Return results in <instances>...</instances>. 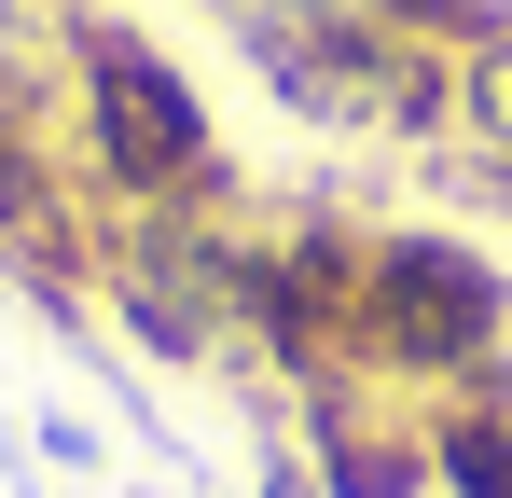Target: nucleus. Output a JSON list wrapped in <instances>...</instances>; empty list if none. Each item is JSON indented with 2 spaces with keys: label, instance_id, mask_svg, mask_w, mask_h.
I'll return each mask as SVG.
<instances>
[{
  "label": "nucleus",
  "instance_id": "0eeeda50",
  "mask_svg": "<svg viewBox=\"0 0 512 498\" xmlns=\"http://www.w3.org/2000/svg\"><path fill=\"white\" fill-rule=\"evenodd\" d=\"M471 125H485V139L512 153V70H471Z\"/></svg>",
  "mask_w": 512,
  "mask_h": 498
},
{
  "label": "nucleus",
  "instance_id": "423d86ee",
  "mask_svg": "<svg viewBox=\"0 0 512 498\" xmlns=\"http://www.w3.org/2000/svg\"><path fill=\"white\" fill-rule=\"evenodd\" d=\"M360 14H402V28H443V42H499V0H360Z\"/></svg>",
  "mask_w": 512,
  "mask_h": 498
},
{
  "label": "nucleus",
  "instance_id": "20e7f679",
  "mask_svg": "<svg viewBox=\"0 0 512 498\" xmlns=\"http://www.w3.org/2000/svg\"><path fill=\"white\" fill-rule=\"evenodd\" d=\"M56 208V180H42V139L14 125V97H0V222H42Z\"/></svg>",
  "mask_w": 512,
  "mask_h": 498
},
{
  "label": "nucleus",
  "instance_id": "39448f33",
  "mask_svg": "<svg viewBox=\"0 0 512 498\" xmlns=\"http://www.w3.org/2000/svg\"><path fill=\"white\" fill-rule=\"evenodd\" d=\"M333 498H416V457H388V443L333 429Z\"/></svg>",
  "mask_w": 512,
  "mask_h": 498
},
{
  "label": "nucleus",
  "instance_id": "6e6552de",
  "mask_svg": "<svg viewBox=\"0 0 512 498\" xmlns=\"http://www.w3.org/2000/svg\"><path fill=\"white\" fill-rule=\"evenodd\" d=\"M263 498H305V485H263Z\"/></svg>",
  "mask_w": 512,
  "mask_h": 498
},
{
  "label": "nucleus",
  "instance_id": "f03ea898",
  "mask_svg": "<svg viewBox=\"0 0 512 498\" xmlns=\"http://www.w3.org/2000/svg\"><path fill=\"white\" fill-rule=\"evenodd\" d=\"M84 111H97V166L125 194H208V111H194V83L153 42L97 28L84 42Z\"/></svg>",
  "mask_w": 512,
  "mask_h": 498
},
{
  "label": "nucleus",
  "instance_id": "f257e3e1",
  "mask_svg": "<svg viewBox=\"0 0 512 498\" xmlns=\"http://www.w3.org/2000/svg\"><path fill=\"white\" fill-rule=\"evenodd\" d=\"M360 346L402 360V374H471L499 346V277L443 236H388L360 249Z\"/></svg>",
  "mask_w": 512,
  "mask_h": 498
},
{
  "label": "nucleus",
  "instance_id": "7ed1b4c3",
  "mask_svg": "<svg viewBox=\"0 0 512 498\" xmlns=\"http://www.w3.org/2000/svg\"><path fill=\"white\" fill-rule=\"evenodd\" d=\"M429 471H443V485L457 498H512V415H443V429H429Z\"/></svg>",
  "mask_w": 512,
  "mask_h": 498
}]
</instances>
